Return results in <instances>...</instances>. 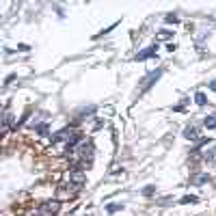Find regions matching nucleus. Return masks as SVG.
Instances as JSON below:
<instances>
[{
	"mask_svg": "<svg viewBox=\"0 0 216 216\" xmlns=\"http://www.w3.org/2000/svg\"><path fill=\"white\" fill-rule=\"evenodd\" d=\"M184 136L195 141V138H197V130H195V128H186V134H184Z\"/></svg>",
	"mask_w": 216,
	"mask_h": 216,
	"instance_id": "obj_1",
	"label": "nucleus"
},
{
	"mask_svg": "<svg viewBox=\"0 0 216 216\" xmlns=\"http://www.w3.org/2000/svg\"><path fill=\"white\" fill-rule=\"evenodd\" d=\"M71 182H76V184H82V182H84V175H80V173L71 175Z\"/></svg>",
	"mask_w": 216,
	"mask_h": 216,
	"instance_id": "obj_2",
	"label": "nucleus"
},
{
	"mask_svg": "<svg viewBox=\"0 0 216 216\" xmlns=\"http://www.w3.org/2000/svg\"><path fill=\"white\" fill-rule=\"evenodd\" d=\"M154 52H156L154 48H151V50H145V52H141V54H138V58L143 61V58H147V56H151V54H154Z\"/></svg>",
	"mask_w": 216,
	"mask_h": 216,
	"instance_id": "obj_3",
	"label": "nucleus"
},
{
	"mask_svg": "<svg viewBox=\"0 0 216 216\" xmlns=\"http://www.w3.org/2000/svg\"><path fill=\"white\" fill-rule=\"evenodd\" d=\"M205 102H208V100H205V95H203V93H197V104H201V106H203Z\"/></svg>",
	"mask_w": 216,
	"mask_h": 216,
	"instance_id": "obj_4",
	"label": "nucleus"
},
{
	"mask_svg": "<svg viewBox=\"0 0 216 216\" xmlns=\"http://www.w3.org/2000/svg\"><path fill=\"white\" fill-rule=\"evenodd\" d=\"M205 125L208 128H216V119H205Z\"/></svg>",
	"mask_w": 216,
	"mask_h": 216,
	"instance_id": "obj_5",
	"label": "nucleus"
},
{
	"mask_svg": "<svg viewBox=\"0 0 216 216\" xmlns=\"http://www.w3.org/2000/svg\"><path fill=\"white\" fill-rule=\"evenodd\" d=\"M210 89H212V91H216V80H214V82L210 84Z\"/></svg>",
	"mask_w": 216,
	"mask_h": 216,
	"instance_id": "obj_6",
	"label": "nucleus"
}]
</instances>
